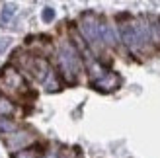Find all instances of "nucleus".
I'll use <instances>...</instances> for the list:
<instances>
[{
    "instance_id": "nucleus-1",
    "label": "nucleus",
    "mask_w": 160,
    "mask_h": 158,
    "mask_svg": "<svg viewBox=\"0 0 160 158\" xmlns=\"http://www.w3.org/2000/svg\"><path fill=\"white\" fill-rule=\"evenodd\" d=\"M57 62L61 74L67 78V82H74L76 74L82 70V61H80V53L74 49L70 43H61L57 51Z\"/></svg>"
},
{
    "instance_id": "nucleus-2",
    "label": "nucleus",
    "mask_w": 160,
    "mask_h": 158,
    "mask_svg": "<svg viewBox=\"0 0 160 158\" xmlns=\"http://www.w3.org/2000/svg\"><path fill=\"white\" fill-rule=\"evenodd\" d=\"M28 92V84L23 76L12 67H6L0 72V94L2 96H23Z\"/></svg>"
},
{
    "instance_id": "nucleus-3",
    "label": "nucleus",
    "mask_w": 160,
    "mask_h": 158,
    "mask_svg": "<svg viewBox=\"0 0 160 158\" xmlns=\"http://www.w3.org/2000/svg\"><path fill=\"white\" fill-rule=\"evenodd\" d=\"M35 141L33 135H29V133H20V131H14L10 133V135H4V143L12 148L14 152H18V151H23L28 145H31Z\"/></svg>"
},
{
    "instance_id": "nucleus-4",
    "label": "nucleus",
    "mask_w": 160,
    "mask_h": 158,
    "mask_svg": "<svg viewBox=\"0 0 160 158\" xmlns=\"http://www.w3.org/2000/svg\"><path fill=\"white\" fill-rule=\"evenodd\" d=\"M98 90H113L117 88V84H119V78L115 74H103L100 80H94L92 82Z\"/></svg>"
},
{
    "instance_id": "nucleus-5",
    "label": "nucleus",
    "mask_w": 160,
    "mask_h": 158,
    "mask_svg": "<svg viewBox=\"0 0 160 158\" xmlns=\"http://www.w3.org/2000/svg\"><path fill=\"white\" fill-rule=\"evenodd\" d=\"M16 113V104L10 100V98H6L0 94V117H10Z\"/></svg>"
},
{
    "instance_id": "nucleus-6",
    "label": "nucleus",
    "mask_w": 160,
    "mask_h": 158,
    "mask_svg": "<svg viewBox=\"0 0 160 158\" xmlns=\"http://www.w3.org/2000/svg\"><path fill=\"white\" fill-rule=\"evenodd\" d=\"M41 154H43L41 146H28L23 151L12 152V158H41Z\"/></svg>"
},
{
    "instance_id": "nucleus-7",
    "label": "nucleus",
    "mask_w": 160,
    "mask_h": 158,
    "mask_svg": "<svg viewBox=\"0 0 160 158\" xmlns=\"http://www.w3.org/2000/svg\"><path fill=\"white\" fill-rule=\"evenodd\" d=\"M16 129H18V125H16L14 121L6 119V117H0V133H4V135H10V133H14Z\"/></svg>"
},
{
    "instance_id": "nucleus-8",
    "label": "nucleus",
    "mask_w": 160,
    "mask_h": 158,
    "mask_svg": "<svg viewBox=\"0 0 160 158\" xmlns=\"http://www.w3.org/2000/svg\"><path fill=\"white\" fill-rule=\"evenodd\" d=\"M43 18H45V20H51V18H53V12H51V10H45Z\"/></svg>"
}]
</instances>
